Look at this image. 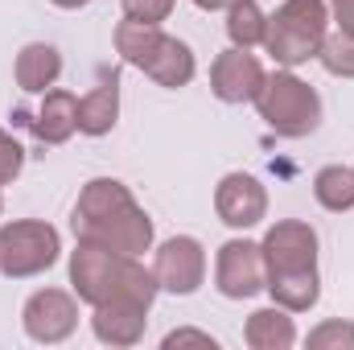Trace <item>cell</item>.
<instances>
[{"label":"cell","instance_id":"20","mask_svg":"<svg viewBox=\"0 0 354 350\" xmlns=\"http://www.w3.org/2000/svg\"><path fill=\"white\" fill-rule=\"evenodd\" d=\"M313 194L334 214L351 210L354 206V169H346V165H326L322 174L313 177Z\"/></svg>","mask_w":354,"mask_h":350},{"label":"cell","instance_id":"6","mask_svg":"<svg viewBox=\"0 0 354 350\" xmlns=\"http://www.w3.org/2000/svg\"><path fill=\"white\" fill-rule=\"evenodd\" d=\"M58 231L41 219H17L0 227V272L12 280L25 276H41L46 268L58 264Z\"/></svg>","mask_w":354,"mask_h":350},{"label":"cell","instance_id":"2","mask_svg":"<svg viewBox=\"0 0 354 350\" xmlns=\"http://www.w3.org/2000/svg\"><path fill=\"white\" fill-rule=\"evenodd\" d=\"M264 264H268V293L280 309L305 313L322 297L317 280V231L301 219H284L268 227L264 235Z\"/></svg>","mask_w":354,"mask_h":350},{"label":"cell","instance_id":"24","mask_svg":"<svg viewBox=\"0 0 354 350\" xmlns=\"http://www.w3.org/2000/svg\"><path fill=\"white\" fill-rule=\"evenodd\" d=\"M21 165H25V149L8 132H0V185H8L12 177L21 174Z\"/></svg>","mask_w":354,"mask_h":350},{"label":"cell","instance_id":"25","mask_svg":"<svg viewBox=\"0 0 354 350\" xmlns=\"http://www.w3.org/2000/svg\"><path fill=\"white\" fill-rule=\"evenodd\" d=\"M177 347H206V350H214L218 342H214L210 334H202V330H174V334L165 338V350H177Z\"/></svg>","mask_w":354,"mask_h":350},{"label":"cell","instance_id":"27","mask_svg":"<svg viewBox=\"0 0 354 350\" xmlns=\"http://www.w3.org/2000/svg\"><path fill=\"white\" fill-rule=\"evenodd\" d=\"M198 8H206V12H214V8H231V4H239V0H194Z\"/></svg>","mask_w":354,"mask_h":350},{"label":"cell","instance_id":"15","mask_svg":"<svg viewBox=\"0 0 354 350\" xmlns=\"http://www.w3.org/2000/svg\"><path fill=\"white\" fill-rule=\"evenodd\" d=\"M62 75V54L46 42H33L17 54V87L29 95H46Z\"/></svg>","mask_w":354,"mask_h":350},{"label":"cell","instance_id":"19","mask_svg":"<svg viewBox=\"0 0 354 350\" xmlns=\"http://www.w3.org/2000/svg\"><path fill=\"white\" fill-rule=\"evenodd\" d=\"M264 29H268V17L260 12L256 0H239V4L227 8V37H231V46H243V50L264 46Z\"/></svg>","mask_w":354,"mask_h":350},{"label":"cell","instance_id":"17","mask_svg":"<svg viewBox=\"0 0 354 350\" xmlns=\"http://www.w3.org/2000/svg\"><path fill=\"white\" fill-rule=\"evenodd\" d=\"M161 42H165V29H161V25H145V21H128V17L115 25V50H120V58H124L128 66H136V71H145V66L157 58Z\"/></svg>","mask_w":354,"mask_h":350},{"label":"cell","instance_id":"5","mask_svg":"<svg viewBox=\"0 0 354 350\" xmlns=\"http://www.w3.org/2000/svg\"><path fill=\"white\" fill-rule=\"evenodd\" d=\"M252 103L260 107V120H264L268 128L276 136H288V140H301V136H309L322 124V99H317V91L309 87V83H301L297 75H288V71L268 75L260 95Z\"/></svg>","mask_w":354,"mask_h":350},{"label":"cell","instance_id":"29","mask_svg":"<svg viewBox=\"0 0 354 350\" xmlns=\"http://www.w3.org/2000/svg\"><path fill=\"white\" fill-rule=\"evenodd\" d=\"M0 210H4V202H0Z\"/></svg>","mask_w":354,"mask_h":350},{"label":"cell","instance_id":"13","mask_svg":"<svg viewBox=\"0 0 354 350\" xmlns=\"http://www.w3.org/2000/svg\"><path fill=\"white\" fill-rule=\"evenodd\" d=\"M33 136L41 145H66L75 132H79V99L71 91H46L37 116L29 120Z\"/></svg>","mask_w":354,"mask_h":350},{"label":"cell","instance_id":"11","mask_svg":"<svg viewBox=\"0 0 354 350\" xmlns=\"http://www.w3.org/2000/svg\"><path fill=\"white\" fill-rule=\"evenodd\" d=\"M214 210L227 227L248 231L268 214V194L252 174H227L214 190Z\"/></svg>","mask_w":354,"mask_h":350},{"label":"cell","instance_id":"10","mask_svg":"<svg viewBox=\"0 0 354 350\" xmlns=\"http://www.w3.org/2000/svg\"><path fill=\"white\" fill-rule=\"evenodd\" d=\"M264 66L256 54H248L243 46H231L214 58L210 66V91L223 99V103H252L260 87H264Z\"/></svg>","mask_w":354,"mask_h":350},{"label":"cell","instance_id":"18","mask_svg":"<svg viewBox=\"0 0 354 350\" xmlns=\"http://www.w3.org/2000/svg\"><path fill=\"white\" fill-rule=\"evenodd\" d=\"M145 75L157 83V87H185L189 79H194V50L185 46V42H177L165 33V42H161V50H157V58L145 66Z\"/></svg>","mask_w":354,"mask_h":350},{"label":"cell","instance_id":"8","mask_svg":"<svg viewBox=\"0 0 354 350\" xmlns=\"http://www.w3.org/2000/svg\"><path fill=\"white\" fill-rule=\"evenodd\" d=\"M21 322H25V334H29L33 342L54 347V342H66V338L75 334V326H79V305H75V297L62 293V288H41V293H33V297L25 301Z\"/></svg>","mask_w":354,"mask_h":350},{"label":"cell","instance_id":"28","mask_svg":"<svg viewBox=\"0 0 354 350\" xmlns=\"http://www.w3.org/2000/svg\"><path fill=\"white\" fill-rule=\"evenodd\" d=\"M58 8H83V4H91V0H54Z\"/></svg>","mask_w":354,"mask_h":350},{"label":"cell","instance_id":"12","mask_svg":"<svg viewBox=\"0 0 354 350\" xmlns=\"http://www.w3.org/2000/svg\"><path fill=\"white\" fill-rule=\"evenodd\" d=\"M145 322H149V309H145V305L111 301V305H95L91 330H95V338L107 342V347H136V342L145 338Z\"/></svg>","mask_w":354,"mask_h":350},{"label":"cell","instance_id":"16","mask_svg":"<svg viewBox=\"0 0 354 350\" xmlns=\"http://www.w3.org/2000/svg\"><path fill=\"white\" fill-rule=\"evenodd\" d=\"M243 338L252 350H288L297 342V326L288 317V309L272 305V309H256L243 326Z\"/></svg>","mask_w":354,"mask_h":350},{"label":"cell","instance_id":"23","mask_svg":"<svg viewBox=\"0 0 354 350\" xmlns=\"http://www.w3.org/2000/svg\"><path fill=\"white\" fill-rule=\"evenodd\" d=\"M169 12H174V0H124V17H128V21L161 25Z\"/></svg>","mask_w":354,"mask_h":350},{"label":"cell","instance_id":"7","mask_svg":"<svg viewBox=\"0 0 354 350\" xmlns=\"http://www.w3.org/2000/svg\"><path fill=\"white\" fill-rule=\"evenodd\" d=\"M214 284L223 297L231 301H248L260 288H268V264L264 248L252 239H231L218 248V264H214Z\"/></svg>","mask_w":354,"mask_h":350},{"label":"cell","instance_id":"9","mask_svg":"<svg viewBox=\"0 0 354 350\" xmlns=\"http://www.w3.org/2000/svg\"><path fill=\"white\" fill-rule=\"evenodd\" d=\"M153 276H157V288L177 293V297H189L202 288L206 280V252L198 239L189 235H174L157 248V264H153Z\"/></svg>","mask_w":354,"mask_h":350},{"label":"cell","instance_id":"21","mask_svg":"<svg viewBox=\"0 0 354 350\" xmlns=\"http://www.w3.org/2000/svg\"><path fill=\"white\" fill-rule=\"evenodd\" d=\"M317 62L330 71V75H338V79H354V37L351 33H334V37H326L322 42V50H317Z\"/></svg>","mask_w":354,"mask_h":350},{"label":"cell","instance_id":"3","mask_svg":"<svg viewBox=\"0 0 354 350\" xmlns=\"http://www.w3.org/2000/svg\"><path fill=\"white\" fill-rule=\"evenodd\" d=\"M71 284L79 301H87L91 309L111 301H132L153 309V297H157V276L136 256H120L95 243H79L71 252Z\"/></svg>","mask_w":354,"mask_h":350},{"label":"cell","instance_id":"26","mask_svg":"<svg viewBox=\"0 0 354 350\" xmlns=\"http://www.w3.org/2000/svg\"><path fill=\"white\" fill-rule=\"evenodd\" d=\"M330 8H334V21H338V29L354 37V0H330Z\"/></svg>","mask_w":354,"mask_h":350},{"label":"cell","instance_id":"14","mask_svg":"<svg viewBox=\"0 0 354 350\" xmlns=\"http://www.w3.org/2000/svg\"><path fill=\"white\" fill-rule=\"evenodd\" d=\"M120 120V75L107 71L95 87L79 99V132L83 136H107Z\"/></svg>","mask_w":354,"mask_h":350},{"label":"cell","instance_id":"22","mask_svg":"<svg viewBox=\"0 0 354 350\" xmlns=\"http://www.w3.org/2000/svg\"><path fill=\"white\" fill-rule=\"evenodd\" d=\"M309 350H354V326L351 322H326L309 334Z\"/></svg>","mask_w":354,"mask_h":350},{"label":"cell","instance_id":"1","mask_svg":"<svg viewBox=\"0 0 354 350\" xmlns=\"http://www.w3.org/2000/svg\"><path fill=\"white\" fill-rule=\"evenodd\" d=\"M71 227L79 243H95L120 256H145L153 248V219L132 198V190L115 177H95L83 185Z\"/></svg>","mask_w":354,"mask_h":350},{"label":"cell","instance_id":"4","mask_svg":"<svg viewBox=\"0 0 354 350\" xmlns=\"http://www.w3.org/2000/svg\"><path fill=\"white\" fill-rule=\"evenodd\" d=\"M326 21H330L326 0H284L268 17L264 29L268 54L280 66H301V62L317 58V50L326 42Z\"/></svg>","mask_w":354,"mask_h":350}]
</instances>
